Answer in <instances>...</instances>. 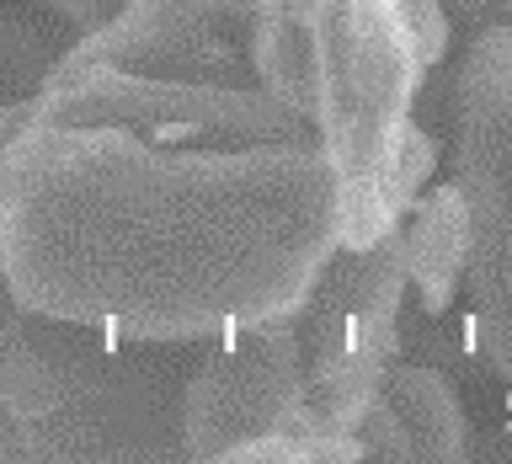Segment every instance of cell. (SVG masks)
Returning a JSON list of instances; mask_svg holds the SVG:
<instances>
[{
	"label": "cell",
	"mask_w": 512,
	"mask_h": 464,
	"mask_svg": "<svg viewBox=\"0 0 512 464\" xmlns=\"http://www.w3.org/2000/svg\"><path fill=\"white\" fill-rule=\"evenodd\" d=\"M192 347L123 342L22 304L0 278V459L171 464L182 459Z\"/></svg>",
	"instance_id": "3"
},
{
	"label": "cell",
	"mask_w": 512,
	"mask_h": 464,
	"mask_svg": "<svg viewBox=\"0 0 512 464\" xmlns=\"http://www.w3.org/2000/svg\"><path fill=\"white\" fill-rule=\"evenodd\" d=\"M278 432L310 438L294 310L198 342L182 379V459H240V448Z\"/></svg>",
	"instance_id": "6"
},
{
	"label": "cell",
	"mask_w": 512,
	"mask_h": 464,
	"mask_svg": "<svg viewBox=\"0 0 512 464\" xmlns=\"http://www.w3.org/2000/svg\"><path fill=\"white\" fill-rule=\"evenodd\" d=\"M256 0H123L102 27L54 59L48 75L70 70H198V64L251 59Z\"/></svg>",
	"instance_id": "7"
},
{
	"label": "cell",
	"mask_w": 512,
	"mask_h": 464,
	"mask_svg": "<svg viewBox=\"0 0 512 464\" xmlns=\"http://www.w3.org/2000/svg\"><path fill=\"white\" fill-rule=\"evenodd\" d=\"M363 459H464L470 454V422L464 406L438 368L427 363H390L379 395L368 400L358 422Z\"/></svg>",
	"instance_id": "8"
},
{
	"label": "cell",
	"mask_w": 512,
	"mask_h": 464,
	"mask_svg": "<svg viewBox=\"0 0 512 464\" xmlns=\"http://www.w3.org/2000/svg\"><path fill=\"white\" fill-rule=\"evenodd\" d=\"M400 256H406V288L427 315H443L464 288V256H470V219L454 182L422 187L400 214Z\"/></svg>",
	"instance_id": "9"
},
{
	"label": "cell",
	"mask_w": 512,
	"mask_h": 464,
	"mask_svg": "<svg viewBox=\"0 0 512 464\" xmlns=\"http://www.w3.org/2000/svg\"><path fill=\"white\" fill-rule=\"evenodd\" d=\"M331 251L326 150L251 59L48 75L0 160V278L123 342L198 347L272 320Z\"/></svg>",
	"instance_id": "1"
},
{
	"label": "cell",
	"mask_w": 512,
	"mask_h": 464,
	"mask_svg": "<svg viewBox=\"0 0 512 464\" xmlns=\"http://www.w3.org/2000/svg\"><path fill=\"white\" fill-rule=\"evenodd\" d=\"M400 310H406V256L400 230L368 246H336L294 304L299 363H304V432L352 438L400 358Z\"/></svg>",
	"instance_id": "5"
},
{
	"label": "cell",
	"mask_w": 512,
	"mask_h": 464,
	"mask_svg": "<svg viewBox=\"0 0 512 464\" xmlns=\"http://www.w3.org/2000/svg\"><path fill=\"white\" fill-rule=\"evenodd\" d=\"M448 54L438 0H256L251 70L315 128L336 176V246L390 235L438 171L416 107Z\"/></svg>",
	"instance_id": "2"
},
{
	"label": "cell",
	"mask_w": 512,
	"mask_h": 464,
	"mask_svg": "<svg viewBox=\"0 0 512 464\" xmlns=\"http://www.w3.org/2000/svg\"><path fill=\"white\" fill-rule=\"evenodd\" d=\"M54 48L27 16L0 11V102H32L54 70Z\"/></svg>",
	"instance_id": "10"
},
{
	"label": "cell",
	"mask_w": 512,
	"mask_h": 464,
	"mask_svg": "<svg viewBox=\"0 0 512 464\" xmlns=\"http://www.w3.org/2000/svg\"><path fill=\"white\" fill-rule=\"evenodd\" d=\"M32 6H43V11H54V16H64L75 32H91V27H102L112 11L123 6V0H32Z\"/></svg>",
	"instance_id": "12"
},
{
	"label": "cell",
	"mask_w": 512,
	"mask_h": 464,
	"mask_svg": "<svg viewBox=\"0 0 512 464\" xmlns=\"http://www.w3.org/2000/svg\"><path fill=\"white\" fill-rule=\"evenodd\" d=\"M454 155L448 182L470 219V331L480 363L512 400V27L470 32L454 80H448Z\"/></svg>",
	"instance_id": "4"
},
{
	"label": "cell",
	"mask_w": 512,
	"mask_h": 464,
	"mask_svg": "<svg viewBox=\"0 0 512 464\" xmlns=\"http://www.w3.org/2000/svg\"><path fill=\"white\" fill-rule=\"evenodd\" d=\"M448 27H470V32H486V27H512V0H438Z\"/></svg>",
	"instance_id": "11"
},
{
	"label": "cell",
	"mask_w": 512,
	"mask_h": 464,
	"mask_svg": "<svg viewBox=\"0 0 512 464\" xmlns=\"http://www.w3.org/2000/svg\"><path fill=\"white\" fill-rule=\"evenodd\" d=\"M27 107H32V102H0V160H6L11 139L22 134V123H27Z\"/></svg>",
	"instance_id": "13"
}]
</instances>
